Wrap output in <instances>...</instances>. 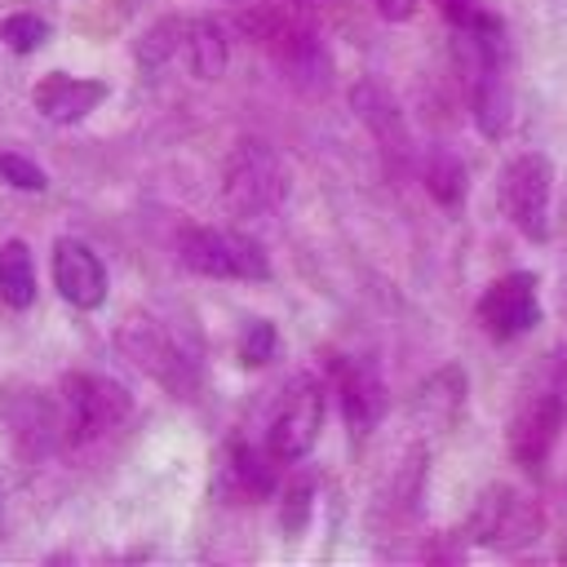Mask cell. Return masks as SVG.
Masks as SVG:
<instances>
[{
	"mask_svg": "<svg viewBox=\"0 0 567 567\" xmlns=\"http://www.w3.org/2000/svg\"><path fill=\"white\" fill-rule=\"evenodd\" d=\"M58 408H62V439L71 447H89L128 421L133 399L115 377L75 368V372H62L58 381Z\"/></svg>",
	"mask_w": 567,
	"mask_h": 567,
	"instance_id": "6da1fadb",
	"label": "cell"
},
{
	"mask_svg": "<svg viewBox=\"0 0 567 567\" xmlns=\"http://www.w3.org/2000/svg\"><path fill=\"white\" fill-rule=\"evenodd\" d=\"M288 195V168L270 142H239L221 168V204L235 217H266Z\"/></svg>",
	"mask_w": 567,
	"mask_h": 567,
	"instance_id": "7a4b0ae2",
	"label": "cell"
},
{
	"mask_svg": "<svg viewBox=\"0 0 567 567\" xmlns=\"http://www.w3.org/2000/svg\"><path fill=\"white\" fill-rule=\"evenodd\" d=\"M177 261L204 279H266V248L235 226H186L177 235Z\"/></svg>",
	"mask_w": 567,
	"mask_h": 567,
	"instance_id": "3957f363",
	"label": "cell"
},
{
	"mask_svg": "<svg viewBox=\"0 0 567 567\" xmlns=\"http://www.w3.org/2000/svg\"><path fill=\"white\" fill-rule=\"evenodd\" d=\"M115 346H120V354L146 381H155L173 399H195L199 394V368H195V359L182 350V341L164 323H155V319H128L115 332Z\"/></svg>",
	"mask_w": 567,
	"mask_h": 567,
	"instance_id": "277c9868",
	"label": "cell"
},
{
	"mask_svg": "<svg viewBox=\"0 0 567 567\" xmlns=\"http://www.w3.org/2000/svg\"><path fill=\"white\" fill-rule=\"evenodd\" d=\"M239 27H244V35H248L261 53H270V62H275L292 84H301V89H319V84H323V75H328V53H323V44H319L315 31L297 27L292 18H284V13H275V9H244V13H239Z\"/></svg>",
	"mask_w": 567,
	"mask_h": 567,
	"instance_id": "5b68a950",
	"label": "cell"
},
{
	"mask_svg": "<svg viewBox=\"0 0 567 567\" xmlns=\"http://www.w3.org/2000/svg\"><path fill=\"white\" fill-rule=\"evenodd\" d=\"M549 190H554V164L540 151H518L514 159H505L496 177V199L505 221L532 244L549 239Z\"/></svg>",
	"mask_w": 567,
	"mask_h": 567,
	"instance_id": "8992f818",
	"label": "cell"
},
{
	"mask_svg": "<svg viewBox=\"0 0 567 567\" xmlns=\"http://www.w3.org/2000/svg\"><path fill=\"white\" fill-rule=\"evenodd\" d=\"M323 412H328V390H323V381L310 377V372L292 377V381L279 390L275 412H270V421H266V447H270L284 465L310 456V447L319 443V430H323Z\"/></svg>",
	"mask_w": 567,
	"mask_h": 567,
	"instance_id": "52a82bcc",
	"label": "cell"
},
{
	"mask_svg": "<svg viewBox=\"0 0 567 567\" xmlns=\"http://www.w3.org/2000/svg\"><path fill=\"white\" fill-rule=\"evenodd\" d=\"M540 527H545V514L532 496L514 492L509 483H492L478 492V501L465 518V540L509 554V549L532 545L540 536Z\"/></svg>",
	"mask_w": 567,
	"mask_h": 567,
	"instance_id": "ba28073f",
	"label": "cell"
},
{
	"mask_svg": "<svg viewBox=\"0 0 567 567\" xmlns=\"http://www.w3.org/2000/svg\"><path fill=\"white\" fill-rule=\"evenodd\" d=\"M563 425H567V385H558V381L536 385V390L514 408L509 430H505V447H509L514 465H523L527 474H536V470L549 461V452H554Z\"/></svg>",
	"mask_w": 567,
	"mask_h": 567,
	"instance_id": "9c48e42d",
	"label": "cell"
},
{
	"mask_svg": "<svg viewBox=\"0 0 567 567\" xmlns=\"http://www.w3.org/2000/svg\"><path fill=\"white\" fill-rule=\"evenodd\" d=\"M474 323L501 346L527 337L540 323V279L532 270L496 275L474 301Z\"/></svg>",
	"mask_w": 567,
	"mask_h": 567,
	"instance_id": "30bf717a",
	"label": "cell"
},
{
	"mask_svg": "<svg viewBox=\"0 0 567 567\" xmlns=\"http://www.w3.org/2000/svg\"><path fill=\"white\" fill-rule=\"evenodd\" d=\"M0 425L9 434V443L22 456H49L62 439V408L53 394L35 390V385H4L0 390Z\"/></svg>",
	"mask_w": 567,
	"mask_h": 567,
	"instance_id": "8fae6325",
	"label": "cell"
},
{
	"mask_svg": "<svg viewBox=\"0 0 567 567\" xmlns=\"http://www.w3.org/2000/svg\"><path fill=\"white\" fill-rule=\"evenodd\" d=\"M328 372L337 381V408H341V421L350 425L354 439L372 434L385 412H390V385L385 377L372 368V363H354L346 354H332L328 359Z\"/></svg>",
	"mask_w": 567,
	"mask_h": 567,
	"instance_id": "7c38bea8",
	"label": "cell"
},
{
	"mask_svg": "<svg viewBox=\"0 0 567 567\" xmlns=\"http://www.w3.org/2000/svg\"><path fill=\"white\" fill-rule=\"evenodd\" d=\"M279 456L266 447V443H230L221 452V465H217V487L230 505H261L275 496L279 487Z\"/></svg>",
	"mask_w": 567,
	"mask_h": 567,
	"instance_id": "4fadbf2b",
	"label": "cell"
},
{
	"mask_svg": "<svg viewBox=\"0 0 567 567\" xmlns=\"http://www.w3.org/2000/svg\"><path fill=\"white\" fill-rule=\"evenodd\" d=\"M53 288L75 310H97L106 301V288H111L106 261L84 239L62 235V239H53Z\"/></svg>",
	"mask_w": 567,
	"mask_h": 567,
	"instance_id": "5bb4252c",
	"label": "cell"
},
{
	"mask_svg": "<svg viewBox=\"0 0 567 567\" xmlns=\"http://www.w3.org/2000/svg\"><path fill=\"white\" fill-rule=\"evenodd\" d=\"M106 93L111 89L102 80H84V75H71V71H49V75L35 80L31 102L49 124H80L106 102Z\"/></svg>",
	"mask_w": 567,
	"mask_h": 567,
	"instance_id": "9a60e30c",
	"label": "cell"
},
{
	"mask_svg": "<svg viewBox=\"0 0 567 567\" xmlns=\"http://www.w3.org/2000/svg\"><path fill=\"white\" fill-rule=\"evenodd\" d=\"M350 111L359 115V124H363L385 151H399V146L408 142L403 106H399V97H394L385 84H377V80H359V84L350 89Z\"/></svg>",
	"mask_w": 567,
	"mask_h": 567,
	"instance_id": "2e32d148",
	"label": "cell"
},
{
	"mask_svg": "<svg viewBox=\"0 0 567 567\" xmlns=\"http://www.w3.org/2000/svg\"><path fill=\"white\" fill-rule=\"evenodd\" d=\"M465 394H470L465 372H461L456 363H443V368H434V372H430V377L416 385L412 412H416V421H425L430 430H447V425L461 416Z\"/></svg>",
	"mask_w": 567,
	"mask_h": 567,
	"instance_id": "e0dca14e",
	"label": "cell"
},
{
	"mask_svg": "<svg viewBox=\"0 0 567 567\" xmlns=\"http://www.w3.org/2000/svg\"><path fill=\"white\" fill-rule=\"evenodd\" d=\"M421 182H425V195H430L439 208H447V213H456V208L465 204V195H470V168L461 164V155H456L452 146H430V151H425V159H421Z\"/></svg>",
	"mask_w": 567,
	"mask_h": 567,
	"instance_id": "ac0fdd59",
	"label": "cell"
},
{
	"mask_svg": "<svg viewBox=\"0 0 567 567\" xmlns=\"http://www.w3.org/2000/svg\"><path fill=\"white\" fill-rule=\"evenodd\" d=\"M182 53L190 62V71L199 80H217L230 62V40H226V27L217 18H186V40H182Z\"/></svg>",
	"mask_w": 567,
	"mask_h": 567,
	"instance_id": "d6986e66",
	"label": "cell"
},
{
	"mask_svg": "<svg viewBox=\"0 0 567 567\" xmlns=\"http://www.w3.org/2000/svg\"><path fill=\"white\" fill-rule=\"evenodd\" d=\"M40 292V279H35V257L22 239H4L0 244V301L9 310H27Z\"/></svg>",
	"mask_w": 567,
	"mask_h": 567,
	"instance_id": "ffe728a7",
	"label": "cell"
},
{
	"mask_svg": "<svg viewBox=\"0 0 567 567\" xmlns=\"http://www.w3.org/2000/svg\"><path fill=\"white\" fill-rule=\"evenodd\" d=\"M182 40H186V18H159L137 35L133 53H137L142 66H164L182 53Z\"/></svg>",
	"mask_w": 567,
	"mask_h": 567,
	"instance_id": "44dd1931",
	"label": "cell"
},
{
	"mask_svg": "<svg viewBox=\"0 0 567 567\" xmlns=\"http://www.w3.org/2000/svg\"><path fill=\"white\" fill-rule=\"evenodd\" d=\"M434 9L452 27V35H487V31H501L505 27L483 0H434Z\"/></svg>",
	"mask_w": 567,
	"mask_h": 567,
	"instance_id": "7402d4cb",
	"label": "cell"
},
{
	"mask_svg": "<svg viewBox=\"0 0 567 567\" xmlns=\"http://www.w3.org/2000/svg\"><path fill=\"white\" fill-rule=\"evenodd\" d=\"M235 354L244 368H266L275 354H279V328L270 319H248L239 328V341H235Z\"/></svg>",
	"mask_w": 567,
	"mask_h": 567,
	"instance_id": "603a6c76",
	"label": "cell"
},
{
	"mask_svg": "<svg viewBox=\"0 0 567 567\" xmlns=\"http://www.w3.org/2000/svg\"><path fill=\"white\" fill-rule=\"evenodd\" d=\"M310 514H315V478L284 483V492H279V527L288 536H301L310 527Z\"/></svg>",
	"mask_w": 567,
	"mask_h": 567,
	"instance_id": "cb8c5ba5",
	"label": "cell"
},
{
	"mask_svg": "<svg viewBox=\"0 0 567 567\" xmlns=\"http://www.w3.org/2000/svg\"><path fill=\"white\" fill-rule=\"evenodd\" d=\"M0 40H4V49H13V53H35V49H44L49 40H53V27L40 18V13H9L4 22H0Z\"/></svg>",
	"mask_w": 567,
	"mask_h": 567,
	"instance_id": "d4e9b609",
	"label": "cell"
},
{
	"mask_svg": "<svg viewBox=\"0 0 567 567\" xmlns=\"http://www.w3.org/2000/svg\"><path fill=\"white\" fill-rule=\"evenodd\" d=\"M0 182H4V186H13V190H31V195L49 186L44 168H40L35 159L18 155V151H0Z\"/></svg>",
	"mask_w": 567,
	"mask_h": 567,
	"instance_id": "484cf974",
	"label": "cell"
},
{
	"mask_svg": "<svg viewBox=\"0 0 567 567\" xmlns=\"http://www.w3.org/2000/svg\"><path fill=\"white\" fill-rule=\"evenodd\" d=\"M412 9H416V0H377V13L385 22H403V18H412Z\"/></svg>",
	"mask_w": 567,
	"mask_h": 567,
	"instance_id": "4316f807",
	"label": "cell"
}]
</instances>
